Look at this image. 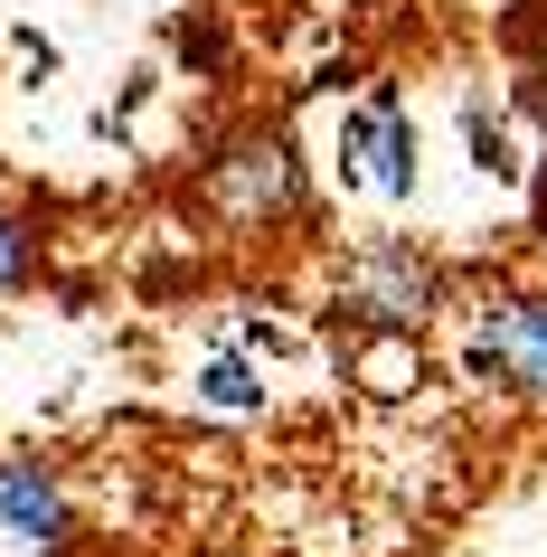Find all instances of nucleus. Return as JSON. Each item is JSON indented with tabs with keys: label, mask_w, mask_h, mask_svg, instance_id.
I'll list each match as a JSON object with an SVG mask.
<instances>
[{
	"label": "nucleus",
	"mask_w": 547,
	"mask_h": 557,
	"mask_svg": "<svg viewBox=\"0 0 547 557\" xmlns=\"http://www.w3.org/2000/svg\"><path fill=\"white\" fill-rule=\"evenodd\" d=\"M10 284H29V227L0 208V294H10Z\"/></svg>",
	"instance_id": "obj_7"
},
{
	"label": "nucleus",
	"mask_w": 547,
	"mask_h": 557,
	"mask_svg": "<svg viewBox=\"0 0 547 557\" xmlns=\"http://www.w3.org/2000/svg\"><path fill=\"white\" fill-rule=\"evenodd\" d=\"M340 180H377V189H397V199L415 189V123H406V104L387 86L340 123Z\"/></svg>",
	"instance_id": "obj_3"
},
{
	"label": "nucleus",
	"mask_w": 547,
	"mask_h": 557,
	"mask_svg": "<svg viewBox=\"0 0 547 557\" xmlns=\"http://www.w3.org/2000/svg\"><path fill=\"white\" fill-rule=\"evenodd\" d=\"M529 104H538V123H547V66H529Z\"/></svg>",
	"instance_id": "obj_9"
},
{
	"label": "nucleus",
	"mask_w": 547,
	"mask_h": 557,
	"mask_svg": "<svg viewBox=\"0 0 547 557\" xmlns=\"http://www.w3.org/2000/svg\"><path fill=\"white\" fill-rule=\"evenodd\" d=\"M0 529L29 539V548H58L66 539V492L38 463H0Z\"/></svg>",
	"instance_id": "obj_5"
},
{
	"label": "nucleus",
	"mask_w": 547,
	"mask_h": 557,
	"mask_svg": "<svg viewBox=\"0 0 547 557\" xmlns=\"http://www.w3.org/2000/svg\"><path fill=\"white\" fill-rule=\"evenodd\" d=\"M472 369L500 379V387H519V397H547V294L500 302L482 322V341H472Z\"/></svg>",
	"instance_id": "obj_4"
},
{
	"label": "nucleus",
	"mask_w": 547,
	"mask_h": 557,
	"mask_svg": "<svg viewBox=\"0 0 547 557\" xmlns=\"http://www.w3.org/2000/svg\"><path fill=\"white\" fill-rule=\"evenodd\" d=\"M462 123H472V151H482V171H510V161H500V123H490L482 104H472V114H462Z\"/></svg>",
	"instance_id": "obj_8"
},
{
	"label": "nucleus",
	"mask_w": 547,
	"mask_h": 557,
	"mask_svg": "<svg viewBox=\"0 0 547 557\" xmlns=\"http://www.w3.org/2000/svg\"><path fill=\"white\" fill-rule=\"evenodd\" d=\"M208 208L236 218V227L293 218V208H302V161H293V143L284 133H236V143L208 161Z\"/></svg>",
	"instance_id": "obj_1"
},
{
	"label": "nucleus",
	"mask_w": 547,
	"mask_h": 557,
	"mask_svg": "<svg viewBox=\"0 0 547 557\" xmlns=\"http://www.w3.org/2000/svg\"><path fill=\"white\" fill-rule=\"evenodd\" d=\"M199 397H208V407H264V379L246 369V359H208Z\"/></svg>",
	"instance_id": "obj_6"
},
{
	"label": "nucleus",
	"mask_w": 547,
	"mask_h": 557,
	"mask_svg": "<svg viewBox=\"0 0 547 557\" xmlns=\"http://www.w3.org/2000/svg\"><path fill=\"white\" fill-rule=\"evenodd\" d=\"M340 312H359V322H377V331H415L434 312V264L415 256V246H369V256L340 274Z\"/></svg>",
	"instance_id": "obj_2"
}]
</instances>
